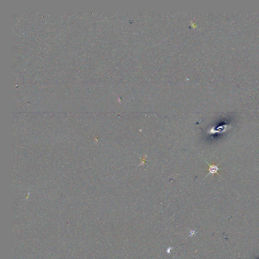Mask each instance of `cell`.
Returning a JSON list of instances; mask_svg holds the SVG:
<instances>
[{"mask_svg": "<svg viewBox=\"0 0 259 259\" xmlns=\"http://www.w3.org/2000/svg\"><path fill=\"white\" fill-rule=\"evenodd\" d=\"M205 162H206V164H208V165L209 166V168L208 169L209 173H208V174L205 177V178L207 177L209 175L215 174L216 173L218 175H220H220L219 174L218 172L219 170H221V168H218L219 165L220 163H221V162H220L219 164H217V165H215V164L210 165V164H209L207 161H205Z\"/></svg>", "mask_w": 259, "mask_h": 259, "instance_id": "6da1fadb", "label": "cell"}]
</instances>
